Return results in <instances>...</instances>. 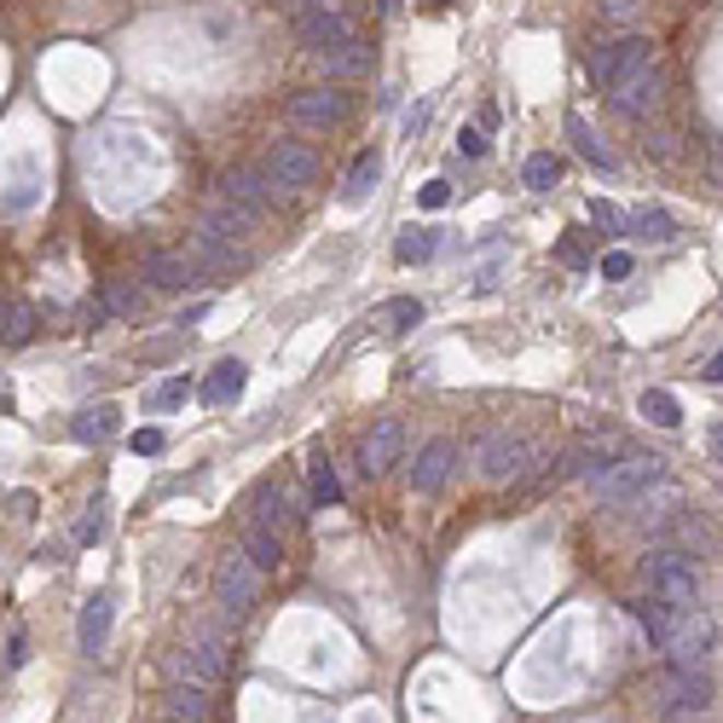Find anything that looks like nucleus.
Returning a JSON list of instances; mask_svg holds the SVG:
<instances>
[{
	"mask_svg": "<svg viewBox=\"0 0 723 723\" xmlns=\"http://www.w3.org/2000/svg\"><path fill=\"white\" fill-rule=\"evenodd\" d=\"M642 579H649V591L677 614L700 602V568H695V550H683V545H654L642 556Z\"/></svg>",
	"mask_w": 723,
	"mask_h": 723,
	"instance_id": "1",
	"label": "nucleus"
},
{
	"mask_svg": "<svg viewBox=\"0 0 723 723\" xmlns=\"http://www.w3.org/2000/svg\"><path fill=\"white\" fill-rule=\"evenodd\" d=\"M712 654H718V619L695 602V608L677 614V626L666 637V660H672L677 672H707Z\"/></svg>",
	"mask_w": 723,
	"mask_h": 723,
	"instance_id": "2",
	"label": "nucleus"
},
{
	"mask_svg": "<svg viewBox=\"0 0 723 723\" xmlns=\"http://www.w3.org/2000/svg\"><path fill=\"white\" fill-rule=\"evenodd\" d=\"M255 596H260V568L244 550H226L220 568H214V608L226 619H244L255 608Z\"/></svg>",
	"mask_w": 723,
	"mask_h": 723,
	"instance_id": "3",
	"label": "nucleus"
},
{
	"mask_svg": "<svg viewBox=\"0 0 723 723\" xmlns=\"http://www.w3.org/2000/svg\"><path fill=\"white\" fill-rule=\"evenodd\" d=\"M660 475H666V464H660L654 452H649V457H642V452H626L619 464H608V469L596 475V492H602V504H637V498L649 492Z\"/></svg>",
	"mask_w": 723,
	"mask_h": 723,
	"instance_id": "4",
	"label": "nucleus"
},
{
	"mask_svg": "<svg viewBox=\"0 0 723 723\" xmlns=\"http://www.w3.org/2000/svg\"><path fill=\"white\" fill-rule=\"evenodd\" d=\"M533 457H538V452L527 446V440H521V434H504V429L487 434V440L475 446L480 475L498 480V487H504V480H527V475H533Z\"/></svg>",
	"mask_w": 723,
	"mask_h": 723,
	"instance_id": "5",
	"label": "nucleus"
},
{
	"mask_svg": "<svg viewBox=\"0 0 723 723\" xmlns=\"http://www.w3.org/2000/svg\"><path fill=\"white\" fill-rule=\"evenodd\" d=\"M642 65H654V53H649V42H642V35H619V42H602L596 53H591V82L608 93L614 82H626L631 70H642Z\"/></svg>",
	"mask_w": 723,
	"mask_h": 723,
	"instance_id": "6",
	"label": "nucleus"
},
{
	"mask_svg": "<svg viewBox=\"0 0 723 723\" xmlns=\"http://www.w3.org/2000/svg\"><path fill=\"white\" fill-rule=\"evenodd\" d=\"M660 98H666V70H660V65H642V70L626 75V82H614V88H608V105H614L619 116H631V123L654 116V110H660Z\"/></svg>",
	"mask_w": 723,
	"mask_h": 723,
	"instance_id": "7",
	"label": "nucleus"
},
{
	"mask_svg": "<svg viewBox=\"0 0 723 723\" xmlns=\"http://www.w3.org/2000/svg\"><path fill=\"white\" fill-rule=\"evenodd\" d=\"M174 672L186 683H197V689H214V683L226 677V642H220V637L179 642V649H174Z\"/></svg>",
	"mask_w": 723,
	"mask_h": 723,
	"instance_id": "8",
	"label": "nucleus"
},
{
	"mask_svg": "<svg viewBox=\"0 0 723 723\" xmlns=\"http://www.w3.org/2000/svg\"><path fill=\"white\" fill-rule=\"evenodd\" d=\"M348 110H353V98L341 88H307V93L290 98V123L295 128H336V123H348Z\"/></svg>",
	"mask_w": 723,
	"mask_h": 723,
	"instance_id": "9",
	"label": "nucleus"
},
{
	"mask_svg": "<svg viewBox=\"0 0 723 723\" xmlns=\"http://www.w3.org/2000/svg\"><path fill=\"white\" fill-rule=\"evenodd\" d=\"M267 174H272V186L301 191V186H313V179H318V156L307 145H295V139H278V145L267 151Z\"/></svg>",
	"mask_w": 723,
	"mask_h": 723,
	"instance_id": "10",
	"label": "nucleus"
},
{
	"mask_svg": "<svg viewBox=\"0 0 723 723\" xmlns=\"http://www.w3.org/2000/svg\"><path fill=\"white\" fill-rule=\"evenodd\" d=\"M295 42L307 53H330V47H348L353 42V24L341 12H301L295 18Z\"/></svg>",
	"mask_w": 723,
	"mask_h": 723,
	"instance_id": "11",
	"label": "nucleus"
},
{
	"mask_svg": "<svg viewBox=\"0 0 723 723\" xmlns=\"http://www.w3.org/2000/svg\"><path fill=\"white\" fill-rule=\"evenodd\" d=\"M452 469H457V446L446 434H434L423 452H417V464H411V487L417 492H440L452 480Z\"/></svg>",
	"mask_w": 723,
	"mask_h": 723,
	"instance_id": "12",
	"label": "nucleus"
},
{
	"mask_svg": "<svg viewBox=\"0 0 723 723\" xmlns=\"http://www.w3.org/2000/svg\"><path fill=\"white\" fill-rule=\"evenodd\" d=\"M220 197H232V203H244V209H255V214H267V209H272V197H278V186H272V174H267V168H232L226 179H220Z\"/></svg>",
	"mask_w": 723,
	"mask_h": 723,
	"instance_id": "13",
	"label": "nucleus"
},
{
	"mask_svg": "<svg viewBox=\"0 0 723 723\" xmlns=\"http://www.w3.org/2000/svg\"><path fill=\"white\" fill-rule=\"evenodd\" d=\"M399 446H406V423H399V417H383V423L371 429V440H365V475L371 480L388 475L399 464Z\"/></svg>",
	"mask_w": 723,
	"mask_h": 723,
	"instance_id": "14",
	"label": "nucleus"
},
{
	"mask_svg": "<svg viewBox=\"0 0 723 723\" xmlns=\"http://www.w3.org/2000/svg\"><path fill=\"white\" fill-rule=\"evenodd\" d=\"M237 550H244L260 573H278V568H284V533L267 527V521H255V515L244 521V545H237Z\"/></svg>",
	"mask_w": 723,
	"mask_h": 723,
	"instance_id": "15",
	"label": "nucleus"
},
{
	"mask_svg": "<svg viewBox=\"0 0 723 723\" xmlns=\"http://www.w3.org/2000/svg\"><path fill=\"white\" fill-rule=\"evenodd\" d=\"M145 278L156 290H191L197 284V260L174 255V249H156V255H145Z\"/></svg>",
	"mask_w": 723,
	"mask_h": 723,
	"instance_id": "16",
	"label": "nucleus"
},
{
	"mask_svg": "<svg viewBox=\"0 0 723 723\" xmlns=\"http://www.w3.org/2000/svg\"><path fill=\"white\" fill-rule=\"evenodd\" d=\"M712 677L707 672H677L672 666V677H666V707H683V712H707L712 707Z\"/></svg>",
	"mask_w": 723,
	"mask_h": 723,
	"instance_id": "17",
	"label": "nucleus"
},
{
	"mask_svg": "<svg viewBox=\"0 0 723 723\" xmlns=\"http://www.w3.org/2000/svg\"><path fill=\"white\" fill-rule=\"evenodd\" d=\"M110 626H116V602L110 596H93L82 608V626H75V642H82V654H98L110 642Z\"/></svg>",
	"mask_w": 723,
	"mask_h": 723,
	"instance_id": "18",
	"label": "nucleus"
},
{
	"mask_svg": "<svg viewBox=\"0 0 723 723\" xmlns=\"http://www.w3.org/2000/svg\"><path fill=\"white\" fill-rule=\"evenodd\" d=\"M255 209H244V203H232V197H214L209 203V214H203V226L209 232H220V237H244V232H255Z\"/></svg>",
	"mask_w": 723,
	"mask_h": 723,
	"instance_id": "19",
	"label": "nucleus"
},
{
	"mask_svg": "<svg viewBox=\"0 0 723 723\" xmlns=\"http://www.w3.org/2000/svg\"><path fill=\"white\" fill-rule=\"evenodd\" d=\"M116 429H123V411H116V406H88V411L70 423V434L82 440V446H105Z\"/></svg>",
	"mask_w": 723,
	"mask_h": 723,
	"instance_id": "20",
	"label": "nucleus"
},
{
	"mask_svg": "<svg viewBox=\"0 0 723 723\" xmlns=\"http://www.w3.org/2000/svg\"><path fill=\"white\" fill-rule=\"evenodd\" d=\"M191 255H203V260H209V267H220V272H232V267H249V255H244V249H237V244H232V237H220V232H209V226H203V232H197V237H191Z\"/></svg>",
	"mask_w": 723,
	"mask_h": 723,
	"instance_id": "21",
	"label": "nucleus"
},
{
	"mask_svg": "<svg viewBox=\"0 0 723 723\" xmlns=\"http://www.w3.org/2000/svg\"><path fill=\"white\" fill-rule=\"evenodd\" d=\"M163 718L168 723H203L209 718V695L197 689V683H179V689H168V700H163Z\"/></svg>",
	"mask_w": 723,
	"mask_h": 723,
	"instance_id": "22",
	"label": "nucleus"
},
{
	"mask_svg": "<svg viewBox=\"0 0 723 723\" xmlns=\"http://www.w3.org/2000/svg\"><path fill=\"white\" fill-rule=\"evenodd\" d=\"M244 383H249V371L237 365V359H226V365H214V376L203 383V406H232V399L244 394Z\"/></svg>",
	"mask_w": 723,
	"mask_h": 723,
	"instance_id": "23",
	"label": "nucleus"
},
{
	"mask_svg": "<svg viewBox=\"0 0 723 723\" xmlns=\"http://www.w3.org/2000/svg\"><path fill=\"white\" fill-rule=\"evenodd\" d=\"M631 614H637V626L642 631H649V642H654V649H666V637H672V626H677V608H666V602H649V596H642V602H631Z\"/></svg>",
	"mask_w": 723,
	"mask_h": 723,
	"instance_id": "24",
	"label": "nucleus"
},
{
	"mask_svg": "<svg viewBox=\"0 0 723 723\" xmlns=\"http://www.w3.org/2000/svg\"><path fill=\"white\" fill-rule=\"evenodd\" d=\"M376 330H411V325H423V301L417 295H394V301H383V307H376V318H371Z\"/></svg>",
	"mask_w": 723,
	"mask_h": 723,
	"instance_id": "25",
	"label": "nucleus"
},
{
	"mask_svg": "<svg viewBox=\"0 0 723 723\" xmlns=\"http://www.w3.org/2000/svg\"><path fill=\"white\" fill-rule=\"evenodd\" d=\"M568 139H573V151L585 156L591 168H602V174H614V168H619V163H614V151L602 145V139H596L591 128H585V116H568Z\"/></svg>",
	"mask_w": 723,
	"mask_h": 723,
	"instance_id": "26",
	"label": "nucleus"
},
{
	"mask_svg": "<svg viewBox=\"0 0 723 723\" xmlns=\"http://www.w3.org/2000/svg\"><path fill=\"white\" fill-rule=\"evenodd\" d=\"M313 58H318V70H325V75H365L371 70V47H359V42L330 47V53H313Z\"/></svg>",
	"mask_w": 723,
	"mask_h": 723,
	"instance_id": "27",
	"label": "nucleus"
},
{
	"mask_svg": "<svg viewBox=\"0 0 723 723\" xmlns=\"http://www.w3.org/2000/svg\"><path fill=\"white\" fill-rule=\"evenodd\" d=\"M376 179H383V163H376L371 151H365V156H353V168H348V186H341V203H365Z\"/></svg>",
	"mask_w": 723,
	"mask_h": 723,
	"instance_id": "28",
	"label": "nucleus"
},
{
	"mask_svg": "<svg viewBox=\"0 0 723 723\" xmlns=\"http://www.w3.org/2000/svg\"><path fill=\"white\" fill-rule=\"evenodd\" d=\"M0 318H7V325H0V341H12V348H24V341L35 336V307L30 301H7Z\"/></svg>",
	"mask_w": 723,
	"mask_h": 723,
	"instance_id": "29",
	"label": "nucleus"
},
{
	"mask_svg": "<svg viewBox=\"0 0 723 723\" xmlns=\"http://www.w3.org/2000/svg\"><path fill=\"white\" fill-rule=\"evenodd\" d=\"M642 417H649L654 429H677V423H683L677 399H672L666 388H649V394H642Z\"/></svg>",
	"mask_w": 723,
	"mask_h": 723,
	"instance_id": "30",
	"label": "nucleus"
},
{
	"mask_svg": "<svg viewBox=\"0 0 723 723\" xmlns=\"http://www.w3.org/2000/svg\"><path fill=\"white\" fill-rule=\"evenodd\" d=\"M631 232H637V237H649V244H672V237H677V226H672V214H666V209H642V214L631 220Z\"/></svg>",
	"mask_w": 723,
	"mask_h": 723,
	"instance_id": "31",
	"label": "nucleus"
},
{
	"mask_svg": "<svg viewBox=\"0 0 723 723\" xmlns=\"http://www.w3.org/2000/svg\"><path fill=\"white\" fill-rule=\"evenodd\" d=\"M521 179H527L533 191H550L556 179H561V163H556L550 151H533V156H527V168H521Z\"/></svg>",
	"mask_w": 723,
	"mask_h": 723,
	"instance_id": "32",
	"label": "nucleus"
},
{
	"mask_svg": "<svg viewBox=\"0 0 723 723\" xmlns=\"http://www.w3.org/2000/svg\"><path fill=\"white\" fill-rule=\"evenodd\" d=\"M290 515H295V510H284V492H278V487H260V492H255V521H267V527L284 533Z\"/></svg>",
	"mask_w": 723,
	"mask_h": 723,
	"instance_id": "33",
	"label": "nucleus"
},
{
	"mask_svg": "<svg viewBox=\"0 0 723 723\" xmlns=\"http://www.w3.org/2000/svg\"><path fill=\"white\" fill-rule=\"evenodd\" d=\"M434 249H440V237L434 232H406V237H399V260H406V267H417V260H434Z\"/></svg>",
	"mask_w": 723,
	"mask_h": 723,
	"instance_id": "34",
	"label": "nucleus"
},
{
	"mask_svg": "<svg viewBox=\"0 0 723 723\" xmlns=\"http://www.w3.org/2000/svg\"><path fill=\"white\" fill-rule=\"evenodd\" d=\"M186 394H191L186 376H168V383L151 388V406H156V411H174V406H186Z\"/></svg>",
	"mask_w": 723,
	"mask_h": 723,
	"instance_id": "35",
	"label": "nucleus"
},
{
	"mask_svg": "<svg viewBox=\"0 0 723 723\" xmlns=\"http://www.w3.org/2000/svg\"><path fill=\"white\" fill-rule=\"evenodd\" d=\"M110 504H105V498H93V504H88V515H82V527H75V538H82V545H98V538H105V515Z\"/></svg>",
	"mask_w": 723,
	"mask_h": 723,
	"instance_id": "36",
	"label": "nucleus"
},
{
	"mask_svg": "<svg viewBox=\"0 0 723 723\" xmlns=\"http://www.w3.org/2000/svg\"><path fill=\"white\" fill-rule=\"evenodd\" d=\"M98 307H105V313H139V307H145V295H139L133 284H110Z\"/></svg>",
	"mask_w": 723,
	"mask_h": 723,
	"instance_id": "37",
	"label": "nucleus"
},
{
	"mask_svg": "<svg viewBox=\"0 0 723 723\" xmlns=\"http://www.w3.org/2000/svg\"><path fill=\"white\" fill-rule=\"evenodd\" d=\"M677 533H683V550H689V545H700V550H718V533L707 527V521H695V515H683V521H677Z\"/></svg>",
	"mask_w": 723,
	"mask_h": 723,
	"instance_id": "38",
	"label": "nucleus"
},
{
	"mask_svg": "<svg viewBox=\"0 0 723 723\" xmlns=\"http://www.w3.org/2000/svg\"><path fill=\"white\" fill-rule=\"evenodd\" d=\"M313 498H318V504H336V498H341V480H336L330 464H313Z\"/></svg>",
	"mask_w": 723,
	"mask_h": 723,
	"instance_id": "39",
	"label": "nucleus"
},
{
	"mask_svg": "<svg viewBox=\"0 0 723 723\" xmlns=\"http://www.w3.org/2000/svg\"><path fill=\"white\" fill-rule=\"evenodd\" d=\"M417 203H423V209H446L452 203V186H446V179H429V186L417 191Z\"/></svg>",
	"mask_w": 723,
	"mask_h": 723,
	"instance_id": "40",
	"label": "nucleus"
},
{
	"mask_svg": "<svg viewBox=\"0 0 723 723\" xmlns=\"http://www.w3.org/2000/svg\"><path fill=\"white\" fill-rule=\"evenodd\" d=\"M602 278H608V284H619V278H631V255H626V249L602 255Z\"/></svg>",
	"mask_w": 723,
	"mask_h": 723,
	"instance_id": "41",
	"label": "nucleus"
},
{
	"mask_svg": "<svg viewBox=\"0 0 723 723\" xmlns=\"http://www.w3.org/2000/svg\"><path fill=\"white\" fill-rule=\"evenodd\" d=\"M457 151H464V156H487V133H480V128H457Z\"/></svg>",
	"mask_w": 723,
	"mask_h": 723,
	"instance_id": "42",
	"label": "nucleus"
},
{
	"mask_svg": "<svg viewBox=\"0 0 723 723\" xmlns=\"http://www.w3.org/2000/svg\"><path fill=\"white\" fill-rule=\"evenodd\" d=\"M133 452L139 457H156V452H163V429H139L133 434Z\"/></svg>",
	"mask_w": 723,
	"mask_h": 723,
	"instance_id": "43",
	"label": "nucleus"
},
{
	"mask_svg": "<svg viewBox=\"0 0 723 723\" xmlns=\"http://www.w3.org/2000/svg\"><path fill=\"white\" fill-rule=\"evenodd\" d=\"M556 255H561V267H573V272H579V267H585V249H579V244H573V237H568V244H556Z\"/></svg>",
	"mask_w": 723,
	"mask_h": 723,
	"instance_id": "44",
	"label": "nucleus"
},
{
	"mask_svg": "<svg viewBox=\"0 0 723 723\" xmlns=\"http://www.w3.org/2000/svg\"><path fill=\"white\" fill-rule=\"evenodd\" d=\"M591 220H596V226H619V209H614V203H602V197H596V203H591Z\"/></svg>",
	"mask_w": 723,
	"mask_h": 723,
	"instance_id": "45",
	"label": "nucleus"
},
{
	"mask_svg": "<svg viewBox=\"0 0 723 723\" xmlns=\"http://www.w3.org/2000/svg\"><path fill=\"white\" fill-rule=\"evenodd\" d=\"M608 7V18H637V0H602Z\"/></svg>",
	"mask_w": 723,
	"mask_h": 723,
	"instance_id": "46",
	"label": "nucleus"
},
{
	"mask_svg": "<svg viewBox=\"0 0 723 723\" xmlns=\"http://www.w3.org/2000/svg\"><path fill=\"white\" fill-rule=\"evenodd\" d=\"M707 383H723V348L712 353V365H707Z\"/></svg>",
	"mask_w": 723,
	"mask_h": 723,
	"instance_id": "47",
	"label": "nucleus"
},
{
	"mask_svg": "<svg viewBox=\"0 0 723 723\" xmlns=\"http://www.w3.org/2000/svg\"><path fill=\"white\" fill-rule=\"evenodd\" d=\"M700 712H683V707H666V723H695Z\"/></svg>",
	"mask_w": 723,
	"mask_h": 723,
	"instance_id": "48",
	"label": "nucleus"
},
{
	"mask_svg": "<svg viewBox=\"0 0 723 723\" xmlns=\"http://www.w3.org/2000/svg\"><path fill=\"white\" fill-rule=\"evenodd\" d=\"M376 7H383V12H399V7H406V0H376Z\"/></svg>",
	"mask_w": 723,
	"mask_h": 723,
	"instance_id": "49",
	"label": "nucleus"
},
{
	"mask_svg": "<svg viewBox=\"0 0 723 723\" xmlns=\"http://www.w3.org/2000/svg\"><path fill=\"white\" fill-rule=\"evenodd\" d=\"M712 452L723 457V429H712Z\"/></svg>",
	"mask_w": 723,
	"mask_h": 723,
	"instance_id": "50",
	"label": "nucleus"
}]
</instances>
